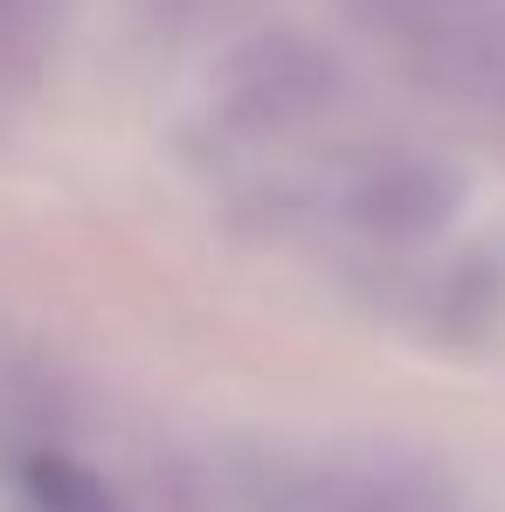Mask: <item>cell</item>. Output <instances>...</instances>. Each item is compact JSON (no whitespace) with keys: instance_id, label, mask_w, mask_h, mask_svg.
Masks as SVG:
<instances>
[{"instance_id":"1","label":"cell","mask_w":505,"mask_h":512,"mask_svg":"<svg viewBox=\"0 0 505 512\" xmlns=\"http://www.w3.org/2000/svg\"><path fill=\"white\" fill-rule=\"evenodd\" d=\"M360 14L416 77L505 97V0H360Z\"/></svg>"},{"instance_id":"2","label":"cell","mask_w":505,"mask_h":512,"mask_svg":"<svg viewBox=\"0 0 505 512\" xmlns=\"http://www.w3.org/2000/svg\"><path fill=\"white\" fill-rule=\"evenodd\" d=\"M457 201H464L457 173L429 153H409V146L360 153L333 180V222L367 243H429L457 215Z\"/></svg>"}]
</instances>
